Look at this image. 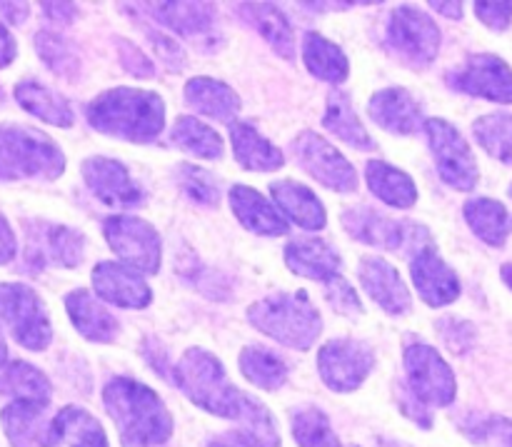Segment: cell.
I'll list each match as a JSON object with an SVG mask.
<instances>
[{
    "label": "cell",
    "mask_w": 512,
    "mask_h": 447,
    "mask_svg": "<svg viewBox=\"0 0 512 447\" xmlns=\"http://www.w3.org/2000/svg\"><path fill=\"white\" fill-rule=\"evenodd\" d=\"M173 383L180 393L205 413L238 420L240 430L253 435L263 447H280V435L268 410L255 398L235 388L215 355L203 348H190L173 368Z\"/></svg>",
    "instance_id": "1"
},
{
    "label": "cell",
    "mask_w": 512,
    "mask_h": 447,
    "mask_svg": "<svg viewBox=\"0 0 512 447\" xmlns=\"http://www.w3.org/2000/svg\"><path fill=\"white\" fill-rule=\"evenodd\" d=\"M103 403L125 447H158L173 435V418L165 403L138 380L113 378L105 385Z\"/></svg>",
    "instance_id": "2"
},
{
    "label": "cell",
    "mask_w": 512,
    "mask_h": 447,
    "mask_svg": "<svg viewBox=\"0 0 512 447\" xmlns=\"http://www.w3.org/2000/svg\"><path fill=\"white\" fill-rule=\"evenodd\" d=\"M85 115L98 133L130 143H150L165 128V103L158 93L150 90H105L90 100Z\"/></svg>",
    "instance_id": "3"
},
{
    "label": "cell",
    "mask_w": 512,
    "mask_h": 447,
    "mask_svg": "<svg viewBox=\"0 0 512 447\" xmlns=\"http://www.w3.org/2000/svg\"><path fill=\"white\" fill-rule=\"evenodd\" d=\"M250 325L295 350H310L323 333V320L305 293H278L248 308Z\"/></svg>",
    "instance_id": "4"
},
{
    "label": "cell",
    "mask_w": 512,
    "mask_h": 447,
    "mask_svg": "<svg viewBox=\"0 0 512 447\" xmlns=\"http://www.w3.org/2000/svg\"><path fill=\"white\" fill-rule=\"evenodd\" d=\"M65 158L55 140L40 130L0 123V180L60 178Z\"/></svg>",
    "instance_id": "5"
},
{
    "label": "cell",
    "mask_w": 512,
    "mask_h": 447,
    "mask_svg": "<svg viewBox=\"0 0 512 447\" xmlns=\"http://www.w3.org/2000/svg\"><path fill=\"white\" fill-rule=\"evenodd\" d=\"M343 225L355 240L383 250H398L400 255H418L433 248L430 230L410 220H393L370 208H350L343 213Z\"/></svg>",
    "instance_id": "6"
},
{
    "label": "cell",
    "mask_w": 512,
    "mask_h": 447,
    "mask_svg": "<svg viewBox=\"0 0 512 447\" xmlns=\"http://www.w3.org/2000/svg\"><path fill=\"white\" fill-rule=\"evenodd\" d=\"M0 320L8 325L10 335L28 350H45L53 340L48 310L43 300L23 283L0 285Z\"/></svg>",
    "instance_id": "7"
},
{
    "label": "cell",
    "mask_w": 512,
    "mask_h": 447,
    "mask_svg": "<svg viewBox=\"0 0 512 447\" xmlns=\"http://www.w3.org/2000/svg\"><path fill=\"white\" fill-rule=\"evenodd\" d=\"M385 43L403 63L425 68L438 58L440 28L428 13L413 5H400L390 13Z\"/></svg>",
    "instance_id": "8"
},
{
    "label": "cell",
    "mask_w": 512,
    "mask_h": 447,
    "mask_svg": "<svg viewBox=\"0 0 512 447\" xmlns=\"http://www.w3.org/2000/svg\"><path fill=\"white\" fill-rule=\"evenodd\" d=\"M425 133H428V143L440 178L460 193L475 190L480 180L478 163H475V155L463 133L443 118L425 120Z\"/></svg>",
    "instance_id": "9"
},
{
    "label": "cell",
    "mask_w": 512,
    "mask_h": 447,
    "mask_svg": "<svg viewBox=\"0 0 512 447\" xmlns=\"http://www.w3.org/2000/svg\"><path fill=\"white\" fill-rule=\"evenodd\" d=\"M103 233L125 268L148 275L158 273L163 245H160L158 230L148 220L135 218V215H113L105 220Z\"/></svg>",
    "instance_id": "10"
},
{
    "label": "cell",
    "mask_w": 512,
    "mask_h": 447,
    "mask_svg": "<svg viewBox=\"0 0 512 447\" xmlns=\"http://www.w3.org/2000/svg\"><path fill=\"white\" fill-rule=\"evenodd\" d=\"M405 370H408V385L410 393L425 405H438L445 408L455 400L458 393V383L445 363L443 355L435 348L423 343H415L405 350Z\"/></svg>",
    "instance_id": "11"
},
{
    "label": "cell",
    "mask_w": 512,
    "mask_h": 447,
    "mask_svg": "<svg viewBox=\"0 0 512 447\" xmlns=\"http://www.w3.org/2000/svg\"><path fill=\"white\" fill-rule=\"evenodd\" d=\"M293 150L300 168L310 178L318 180L320 185L338 190V193H355L358 190V173H355L353 165L318 133H310V130L300 133L293 140Z\"/></svg>",
    "instance_id": "12"
},
{
    "label": "cell",
    "mask_w": 512,
    "mask_h": 447,
    "mask_svg": "<svg viewBox=\"0 0 512 447\" xmlns=\"http://www.w3.org/2000/svg\"><path fill=\"white\" fill-rule=\"evenodd\" d=\"M375 365L370 345L360 340L338 338L330 340L318 353V370L323 383L335 393H353L363 385Z\"/></svg>",
    "instance_id": "13"
},
{
    "label": "cell",
    "mask_w": 512,
    "mask_h": 447,
    "mask_svg": "<svg viewBox=\"0 0 512 447\" xmlns=\"http://www.w3.org/2000/svg\"><path fill=\"white\" fill-rule=\"evenodd\" d=\"M450 88L493 103H512V68L493 53H475L460 68L450 70Z\"/></svg>",
    "instance_id": "14"
},
{
    "label": "cell",
    "mask_w": 512,
    "mask_h": 447,
    "mask_svg": "<svg viewBox=\"0 0 512 447\" xmlns=\"http://www.w3.org/2000/svg\"><path fill=\"white\" fill-rule=\"evenodd\" d=\"M83 178L88 188L93 190L95 198L103 200L110 208L130 210L143 203V193L133 183L125 165L118 163V160L103 158V155L88 158L83 163Z\"/></svg>",
    "instance_id": "15"
},
{
    "label": "cell",
    "mask_w": 512,
    "mask_h": 447,
    "mask_svg": "<svg viewBox=\"0 0 512 447\" xmlns=\"http://www.w3.org/2000/svg\"><path fill=\"white\" fill-rule=\"evenodd\" d=\"M410 278H413L418 295L430 308H443L460 298L458 275L435 253V248L423 250L410 260Z\"/></svg>",
    "instance_id": "16"
},
{
    "label": "cell",
    "mask_w": 512,
    "mask_h": 447,
    "mask_svg": "<svg viewBox=\"0 0 512 447\" xmlns=\"http://www.w3.org/2000/svg\"><path fill=\"white\" fill-rule=\"evenodd\" d=\"M93 288L98 298H103L105 303L118 305V308L140 310L148 308L150 300H153V290L148 288V283L135 270L110 263V260L98 263L93 268Z\"/></svg>",
    "instance_id": "17"
},
{
    "label": "cell",
    "mask_w": 512,
    "mask_h": 447,
    "mask_svg": "<svg viewBox=\"0 0 512 447\" xmlns=\"http://www.w3.org/2000/svg\"><path fill=\"white\" fill-rule=\"evenodd\" d=\"M85 255V240L78 230L65 225L40 223L35 233H28V258L38 260L40 265H60V268H75Z\"/></svg>",
    "instance_id": "18"
},
{
    "label": "cell",
    "mask_w": 512,
    "mask_h": 447,
    "mask_svg": "<svg viewBox=\"0 0 512 447\" xmlns=\"http://www.w3.org/2000/svg\"><path fill=\"white\" fill-rule=\"evenodd\" d=\"M360 285L365 288V293L390 315H403L410 310V293L405 288L403 278H400L398 270L383 258H363L358 268Z\"/></svg>",
    "instance_id": "19"
},
{
    "label": "cell",
    "mask_w": 512,
    "mask_h": 447,
    "mask_svg": "<svg viewBox=\"0 0 512 447\" xmlns=\"http://www.w3.org/2000/svg\"><path fill=\"white\" fill-rule=\"evenodd\" d=\"M285 265L295 275L328 283L338 275L340 255L333 245L320 238H295L285 248Z\"/></svg>",
    "instance_id": "20"
},
{
    "label": "cell",
    "mask_w": 512,
    "mask_h": 447,
    "mask_svg": "<svg viewBox=\"0 0 512 447\" xmlns=\"http://www.w3.org/2000/svg\"><path fill=\"white\" fill-rule=\"evenodd\" d=\"M48 403L15 400L0 413L5 435L13 447H48Z\"/></svg>",
    "instance_id": "21"
},
{
    "label": "cell",
    "mask_w": 512,
    "mask_h": 447,
    "mask_svg": "<svg viewBox=\"0 0 512 447\" xmlns=\"http://www.w3.org/2000/svg\"><path fill=\"white\" fill-rule=\"evenodd\" d=\"M48 447H108V438L88 410L70 405L50 420Z\"/></svg>",
    "instance_id": "22"
},
{
    "label": "cell",
    "mask_w": 512,
    "mask_h": 447,
    "mask_svg": "<svg viewBox=\"0 0 512 447\" xmlns=\"http://www.w3.org/2000/svg\"><path fill=\"white\" fill-rule=\"evenodd\" d=\"M370 118L393 135L415 133L420 123V105L403 88H385L375 93L368 103Z\"/></svg>",
    "instance_id": "23"
},
{
    "label": "cell",
    "mask_w": 512,
    "mask_h": 447,
    "mask_svg": "<svg viewBox=\"0 0 512 447\" xmlns=\"http://www.w3.org/2000/svg\"><path fill=\"white\" fill-rule=\"evenodd\" d=\"M65 310L70 315V323L83 338L93 340V343H113L118 338V320L88 290H73L65 298Z\"/></svg>",
    "instance_id": "24"
},
{
    "label": "cell",
    "mask_w": 512,
    "mask_h": 447,
    "mask_svg": "<svg viewBox=\"0 0 512 447\" xmlns=\"http://www.w3.org/2000/svg\"><path fill=\"white\" fill-rule=\"evenodd\" d=\"M230 208H233L235 218L255 235H285L288 233V223L283 215L258 193V190L248 188V185H233L230 188Z\"/></svg>",
    "instance_id": "25"
},
{
    "label": "cell",
    "mask_w": 512,
    "mask_h": 447,
    "mask_svg": "<svg viewBox=\"0 0 512 447\" xmlns=\"http://www.w3.org/2000/svg\"><path fill=\"white\" fill-rule=\"evenodd\" d=\"M270 195H273L280 213L288 215L300 228L323 230L328 223L323 203L315 198L313 190L295 183V180H275V183H270Z\"/></svg>",
    "instance_id": "26"
},
{
    "label": "cell",
    "mask_w": 512,
    "mask_h": 447,
    "mask_svg": "<svg viewBox=\"0 0 512 447\" xmlns=\"http://www.w3.org/2000/svg\"><path fill=\"white\" fill-rule=\"evenodd\" d=\"M185 103L198 113L223 120V123H230L240 110V98L235 95V90L220 80L205 78V75L190 78L185 83Z\"/></svg>",
    "instance_id": "27"
},
{
    "label": "cell",
    "mask_w": 512,
    "mask_h": 447,
    "mask_svg": "<svg viewBox=\"0 0 512 447\" xmlns=\"http://www.w3.org/2000/svg\"><path fill=\"white\" fill-rule=\"evenodd\" d=\"M240 18L250 25L253 30H258L265 40L275 48V53L283 55V58H293L295 55V40H293V28H290L288 18L280 8L268 3H240L235 5Z\"/></svg>",
    "instance_id": "28"
},
{
    "label": "cell",
    "mask_w": 512,
    "mask_h": 447,
    "mask_svg": "<svg viewBox=\"0 0 512 447\" xmlns=\"http://www.w3.org/2000/svg\"><path fill=\"white\" fill-rule=\"evenodd\" d=\"M230 140H233L235 160H238L245 170L270 173V170L283 168V153H280L270 140H265L253 125L230 123Z\"/></svg>",
    "instance_id": "29"
},
{
    "label": "cell",
    "mask_w": 512,
    "mask_h": 447,
    "mask_svg": "<svg viewBox=\"0 0 512 447\" xmlns=\"http://www.w3.org/2000/svg\"><path fill=\"white\" fill-rule=\"evenodd\" d=\"M15 100L30 115H35V118L45 120L50 125H58V128H70L75 120L68 100L63 95L53 93L50 88H45V85L35 83V80H20L15 85Z\"/></svg>",
    "instance_id": "30"
},
{
    "label": "cell",
    "mask_w": 512,
    "mask_h": 447,
    "mask_svg": "<svg viewBox=\"0 0 512 447\" xmlns=\"http://www.w3.org/2000/svg\"><path fill=\"white\" fill-rule=\"evenodd\" d=\"M365 178H368L370 190L390 208H413L418 200V188H415L413 178L383 160H370L365 168Z\"/></svg>",
    "instance_id": "31"
},
{
    "label": "cell",
    "mask_w": 512,
    "mask_h": 447,
    "mask_svg": "<svg viewBox=\"0 0 512 447\" xmlns=\"http://www.w3.org/2000/svg\"><path fill=\"white\" fill-rule=\"evenodd\" d=\"M465 220L470 230L478 235L483 243L500 248L508 243L510 235V218L508 208L495 198H470L463 208Z\"/></svg>",
    "instance_id": "32"
},
{
    "label": "cell",
    "mask_w": 512,
    "mask_h": 447,
    "mask_svg": "<svg viewBox=\"0 0 512 447\" xmlns=\"http://www.w3.org/2000/svg\"><path fill=\"white\" fill-rule=\"evenodd\" d=\"M150 8L155 10L153 15L160 23L185 38H198L213 30L215 8L210 3H158Z\"/></svg>",
    "instance_id": "33"
},
{
    "label": "cell",
    "mask_w": 512,
    "mask_h": 447,
    "mask_svg": "<svg viewBox=\"0 0 512 447\" xmlns=\"http://www.w3.org/2000/svg\"><path fill=\"white\" fill-rule=\"evenodd\" d=\"M323 125L330 130V133L338 135L340 140H345L348 145L360 150H373L375 140L370 138L368 130L363 128L360 118L355 115L353 100H350L348 93L343 90H333L328 95V110H325Z\"/></svg>",
    "instance_id": "34"
},
{
    "label": "cell",
    "mask_w": 512,
    "mask_h": 447,
    "mask_svg": "<svg viewBox=\"0 0 512 447\" xmlns=\"http://www.w3.org/2000/svg\"><path fill=\"white\" fill-rule=\"evenodd\" d=\"M0 395H10L15 400H30V403H50L53 385L33 365L15 360L0 368Z\"/></svg>",
    "instance_id": "35"
},
{
    "label": "cell",
    "mask_w": 512,
    "mask_h": 447,
    "mask_svg": "<svg viewBox=\"0 0 512 447\" xmlns=\"http://www.w3.org/2000/svg\"><path fill=\"white\" fill-rule=\"evenodd\" d=\"M303 60L315 78L328 80V83H343L350 73V63L343 50L320 33H305Z\"/></svg>",
    "instance_id": "36"
},
{
    "label": "cell",
    "mask_w": 512,
    "mask_h": 447,
    "mask_svg": "<svg viewBox=\"0 0 512 447\" xmlns=\"http://www.w3.org/2000/svg\"><path fill=\"white\" fill-rule=\"evenodd\" d=\"M240 373L260 390H278L288 380V368L273 350L263 345H248L240 353Z\"/></svg>",
    "instance_id": "37"
},
{
    "label": "cell",
    "mask_w": 512,
    "mask_h": 447,
    "mask_svg": "<svg viewBox=\"0 0 512 447\" xmlns=\"http://www.w3.org/2000/svg\"><path fill=\"white\" fill-rule=\"evenodd\" d=\"M173 143L178 145L180 150H185V153L195 155V158H223V138H220L210 125L200 123L198 118H190V115H183V118L175 120Z\"/></svg>",
    "instance_id": "38"
},
{
    "label": "cell",
    "mask_w": 512,
    "mask_h": 447,
    "mask_svg": "<svg viewBox=\"0 0 512 447\" xmlns=\"http://www.w3.org/2000/svg\"><path fill=\"white\" fill-rule=\"evenodd\" d=\"M480 148L512 168V113H488L473 123Z\"/></svg>",
    "instance_id": "39"
},
{
    "label": "cell",
    "mask_w": 512,
    "mask_h": 447,
    "mask_svg": "<svg viewBox=\"0 0 512 447\" xmlns=\"http://www.w3.org/2000/svg\"><path fill=\"white\" fill-rule=\"evenodd\" d=\"M293 438L300 447H340L338 435L330 428V420L323 410L318 408H300L295 410L293 418Z\"/></svg>",
    "instance_id": "40"
},
{
    "label": "cell",
    "mask_w": 512,
    "mask_h": 447,
    "mask_svg": "<svg viewBox=\"0 0 512 447\" xmlns=\"http://www.w3.org/2000/svg\"><path fill=\"white\" fill-rule=\"evenodd\" d=\"M460 430L475 445L512 447V420L503 415L473 413L460 420Z\"/></svg>",
    "instance_id": "41"
},
{
    "label": "cell",
    "mask_w": 512,
    "mask_h": 447,
    "mask_svg": "<svg viewBox=\"0 0 512 447\" xmlns=\"http://www.w3.org/2000/svg\"><path fill=\"white\" fill-rule=\"evenodd\" d=\"M35 48H38V55L50 70H55L58 75H65V78L78 75V55H75L73 45L63 35L43 30V33L35 35Z\"/></svg>",
    "instance_id": "42"
},
{
    "label": "cell",
    "mask_w": 512,
    "mask_h": 447,
    "mask_svg": "<svg viewBox=\"0 0 512 447\" xmlns=\"http://www.w3.org/2000/svg\"><path fill=\"white\" fill-rule=\"evenodd\" d=\"M178 185L190 200L200 205H218L220 203V190L215 183L213 175L203 168H195V165H178Z\"/></svg>",
    "instance_id": "43"
},
{
    "label": "cell",
    "mask_w": 512,
    "mask_h": 447,
    "mask_svg": "<svg viewBox=\"0 0 512 447\" xmlns=\"http://www.w3.org/2000/svg\"><path fill=\"white\" fill-rule=\"evenodd\" d=\"M325 298H328V303L333 305L338 313L343 315H358L363 313V305H360L358 295H355V290L350 288L348 283H345L340 275H335L333 280H328L325 283Z\"/></svg>",
    "instance_id": "44"
},
{
    "label": "cell",
    "mask_w": 512,
    "mask_h": 447,
    "mask_svg": "<svg viewBox=\"0 0 512 447\" xmlns=\"http://www.w3.org/2000/svg\"><path fill=\"white\" fill-rule=\"evenodd\" d=\"M438 328H440V335H443L445 345H448L453 353H458V355L468 353L470 345H473V340H475L473 325L465 323V320L448 318V320H440Z\"/></svg>",
    "instance_id": "45"
},
{
    "label": "cell",
    "mask_w": 512,
    "mask_h": 447,
    "mask_svg": "<svg viewBox=\"0 0 512 447\" xmlns=\"http://www.w3.org/2000/svg\"><path fill=\"white\" fill-rule=\"evenodd\" d=\"M475 15L490 30L505 33L512 23V3H475Z\"/></svg>",
    "instance_id": "46"
},
{
    "label": "cell",
    "mask_w": 512,
    "mask_h": 447,
    "mask_svg": "<svg viewBox=\"0 0 512 447\" xmlns=\"http://www.w3.org/2000/svg\"><path fill=\"white\" fill-rule=\"evenodd\" d=\"M398 403H400V408H403V413L408 415L410 420H415L420 428H425V430L433 428V418H430L425 403H420V400L415 398V395L410 393V388H405V385H398Z\"/></svg>",
    "instance_id": "47"
},
{
    "label": "cell",
    "mask_w": 512,
    "mask_h": 447,
    "mask_svg": "<svg viewBox=\"0 0 512 447\" xmlns=\"http://www.w3.org/2000/svg\"><path fill=\"white\" fill-rule=\"evenodd\" d=\"M145 35H148V40L153 43L155 53H158L160 58L170 65V68H183V63H185L183 53H180V48L168 38V35L155 33V30H145Z\"/></svg>",
    "instance_id": "48"
},
{
    "label": "cell",
    "mask_w": 512,
    "mask_h": 447,
    "mask_svg": "<svg viewBox=\"0 0 512 447\" xmlns=\"http://www.w3.org/2000/svg\"><path fill=\"white\" fill-rule=\"evenodd\" d=\"M120 48H123L120 58H123V65L130 73L140 75V78H150V75H153V63H150L138 48H133V45L125 43V40H120Z\"/></svg>",
    "instance_id": "49"
},
{
    "label": "cell",
    "mask_w": 512,
    "mask_h": 447,
    "mask_svg": "<svg viewBox=\"0 0 512 447\" xmlns=\"http://www.w3.org/2000/svg\"><path fill=\"white\" fill-rule=\"evenodd\" d=\"M205 447H263L253 435H248L245 430H238V433H225L218 435V438L208 440Z\"/></svg>",
    "instance_id": "50"
},
{
    "label": "cell",
    "mask_w": 512,
    "mask_h": 447,
    "mask_svg": "<svg viewBox=\"0 0 512 447\" xmlns=\"http://www.w3.org/2000/svg\"><path fill=\"white\" fill-rule=\"evenodd\" d=\"M15 248H18V245H15L13 230H10L8 220L0 215V265L10 263V260L15 258Z\"/></svg>",
    "instance_id": "51"
},
{
    "label": "cell",
    "mask_w": 512,
    "mask_h": 447,
    "mask_svg": "<svg viewBox=\"0 0 512 447\" xmlns=\"http://www.w3.org/2000/svg\"><path fill=\"white\" fill-rule=\"evenodd\" d=\"M15 53H18V45H15L13 35H10L8 28L0 23V68H5V65L13 63Z\"/></svg>",
    "instance_id": "52"
},
{
    "label": "cell",
    "mask_w": 512,
    "mask_h": 447,
    "mask_svg": "<svg viewBox=\"0 0 512 447\" xmlns=\"http://www.w3.org/2000/svg\"><path fill=\"white\" fill-rule=\"evenodd\" d=\"M43 10L50 20H58V23H70V20H75V13H78L75 5L68 3H43Z\"/></svg>",
    "instance_id": "53"
},
{
    "label": "cell",
    "mask_w": 512,
    "mask_h": 447,
    "mask_svg": "<svg viewBox=\"0 0 512 447\" xmlns=\"http://www.w3.org/2000/svg\"><path fill=\"white\" fill-rule=\"evenodd\" d=\"M0 10L13 25L25 23V18H28V5L25 3H0Z\"/></svg>",
    "instance_id": "54"
},
{
    "label": "cell",
    "mask_w": 512,
    "mask_h": 447,
    "mask_svg": "<svg viewBox=\"0 0 512 447\" xmlns=\"http://www.w3.org/2000/svg\"><path fill=\"white\" fill-rule=\"evenodd\" d=\"M430 8L433 10H440L443 15H448V18H460L463 15V3H430Z\"/></svg>",
    "instance_id": "55"
},
{
    "label": "cell",
    "mask_w": 512,
    "mask_h": 447,
    "mask_svg": "<svg viewBox=\"0 0 512 447\" xmlns=\"http://www.w3.org/2000/svg\"><path fill=\"white\" fill-rule=\"evenodd\" d=\"M500 275H503V283L512 290V263H505L503 268H500Z\"/></svg>",
    "instance_id": "56"
},
{
    "label": "cell",
    "mask_w": 512,
    "mask_h": 447,
    "mask_svg": "<svg viewBox=\"0 0 512 447\" xmlns=\"http://www.w3.org/2000/svg\"><path fill=\"white\" fill-rule=\"evenodd\" d=\"M5 360H8V345H5L3 333H0V368L5 365Z\"/></svg>",
    "instance_id": "57"
},
{
    "label": "cell",
    "mask_w": 512,
    "mask_h": 447,
    "mask_svg": "<svg viewBox=\"0 0 512 447\" xmlns=\"http://www.w3.org/2000/svg\"><path fill=\"white\" fill-rule=\"evenodd\" d=\"M380 447H405V445H400V443H383Z\"/></svg>",
    "instance_id": "58"
},
{
    "label": "cell",
    "mask_w": 512,
    "mask_h": 447,
    "mask_svg": "<svg viewBox=\"0 0 512 447\" xmlns=\"http://www.w3.org/2000/svg\"><path fill=\"white\" fill-rule=\"evenodd\" d=\"M3 98H5V93H3V88H0V103H3Z\"/></svg>",
    "instance_id": "59"
},
{
    "label": "cell",
    "mask_w": 512,
    "mask_h": 447,
    "mask_svg": "<svg viewBox=\"0 0 512 447\" xmlns=\"http://www.w3.org/2000/svg\"><path fill=\"white\" fill-rule=\"evenodd\" d=\"M510 198H512V185H510Z\"/></svg>",
    "instance_id": "60"
}]
</instances>
